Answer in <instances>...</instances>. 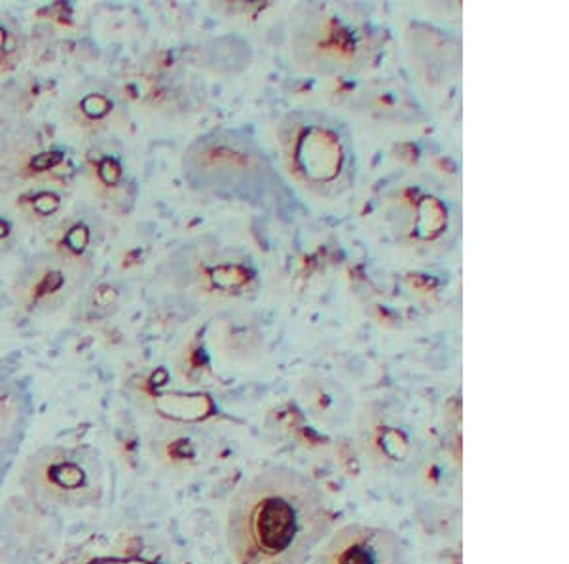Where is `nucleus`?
I'll use <instances>...</instances> for the list:
<instances>
[{
    "mask_svg": "<svg viewBox=\"0 0 569 564\" xmlns=\"http://www.w3.org/2000/svg\"><path fill=\"white\" fill-rule=\"evenodd\" d=\"M330 528L327 494L295 467L260 469L228 504L227 547L233 564H302Z\"/></svg>",
    "mask_w": 569,
    "mask_h": 564,
    "instance_id": "nucleus-1",
    "label": "nucleus"
},
{
    "mask_svg": "<svg viewBox=\"0 0 569 564\" xmlns=\"http://www.w3.org/2000/svg\"><path fill=\"white\" fill-rule=\"evenodd\" d=\"M107 483V467L96 451L66 443L37 448L18 474L21 494L53 512L101 506Z\"/></svg>",
    "mask_w": 569,
    "mask_h": 564,
    "instance_id": "nucleus-2",
    "label": "nucleus"
},
{
    "mask_svg": "<svg viewBox=\"0 0 569 564\" xmlns=\"http://www.w3.org/2000/svg\"><path fill=\"white\" fill-rule=\"evenodd\" d=\"M77 174L71 149L46 123L0 115V200L42 182L72 185Z\"/></svg>",
    "mask_w": 569,
    "mask_h": 564,
    "instance_id": "nucleus-3",
    "label": "nucleus"
},
{
    "mask_svg": "<svg viewBox=\"0 0 569 564\" xmlns=\"http://www.w3.org/2000/svg\"><path fill=\"white\" fill-rule=\"evenodd\" d=\"M90 276V273L42 247L18 268L10 286V297L23 316L48 318L71 305Z\"/></svg>",
    "mask_w": 569,
    "mask_h": 564,
    "instance_id": "nucleus-4",
    "label": "nucleus"
},
{
    "mask_svg": "<svg viewBox=\"0 0 569 564\" xmlns=\"http://www.w3.org/2000/svg\"><path fill=\"white\" fill-rule=\"evenodd\" d=\"M63 523L27 496L0 504V564H48L61 552Z\"/></svg>",
    "mask_w": 569,
    "mask_h": 564,
    "instance_id": "nucleus-5",
    "label": "nucleus"
},
{
    "mask_svg": "<svg viewBox=\"0 0 569 564\" xmlns=\"http://www.w3.org/2000/svg\"><path fill=\"white\" fill-rule=\"evenodd\" d=\"M310 564H408V550L388 526L350 523L330 532Z\"/></svg>",
    "mask_w": 569,
    "mask_h": 564,
    "instance_id": "nucleus-6",
    "label": "nucleus"
},
{
    "mask_svg": "<svg viewBox=\"0 0 569 564\" xmlns=\"http://www.w3.org/2000/svg\"><path fill=\"white\" fill-rule=\"evenodd\" d=\"M109 238V221L88 201L71 204L44 232V249L93 274L99 254Z\"/></svg>",
    "mask_w": 569,
    "mask_h": 564,
    "instance_id": "nucleus-7",
    "label": "nucleus"
},
{
    "mask_svg": "<svg viewBox=\"0 0 569 564\" xmlns=\"http://www.w3.org/2000/svg\"><path fill=\"white\" fill-rule=\"evenodd\" d=\"M63 120L74 133L93 141H107L128 120V105L117 86L101 78L78 85L63 103Z\"/></svg>",
    "mask_w": 569,
    "mask_h": 564,
    "instance_id": "nucleus-8",
    "label": "nucleus"
},
{
    "mask_svg": "<svg viewBox=\"0 0 569 564\" xmlns=\"http://www.w3.org/2000/svg\"><path fill=\"white\" fill-rule=\"evenodd\" d=\"M359 448L375 474L391 479H408L423 464L420 439L401 422H365L359 429Z\"/></svg>",
    "mask_w": 569,
    "mask_h": 564,
    "instance_id": "nucleus-9",
    "label": "nucleus"
},
{
    "mask_svg": "<svg viewBox=\"0 0 569 564\" xmlns=\"http://www.w3.org/2000/svg\"><path fill=\"white\" fill-rule=\"evenodd\" d=\"M33 418V397L16 378L0 376V487L12 472Z\"/></svg>",
    "mask_w": 569,
    "mask_h": 564,
    "instance_id": "nucleus-10",
    "label": "nucleus"
},
{
    "mask_svg": "<svg viewBox=\"0 0 569 564\" xmlns=\"http://www.w3.org/2000/svg\"><path fill=\"white\" fill-rule=\"evenodd\" d=\"M78 174L84 176L90 195L99 201V208L107 211L123 208L128 200V174L122 160L110 152V139L93 141L86 150Z\"/></svg>",
    "mask_w": 569,
    "mask_h": 564,
    "instance_id": "nucleus-11",
    "label": "nucleus"
},
{
    "mask_svg": "<svg viewBox=\"0 0 569 564\" xmlns=\"http://www.w3.org/2000/svg\"><path fill=\"white\" fill-rule=\"evenodd\" d=\"M59 564H158L147 557V545L133 534H91L63 552Z\"/></svg>",
    "mask_w": 569,
    "mask_h": 564,
    "instance_id": "nucleus-12",
    "label": "nucleus"
},
{
    "mask_svg": "<svg viewBox=\"0 0 569 564\" xmlns=\"http://www.w3.org/2000/svg\"><path fill=\"white\" fill-rule=\"evenodd\" d=\"M4 201L26 230H40L44 234L71 206V185L42 182Z\"/></svg>",
    "mask_w": 569,
    "mask_h": 564,
    "instance_id": "nucleus-13",
    "label": "nucleus"
},
{
    "mask_svg": "<svg viewBox=\"0 0 569 564\" xmlns=\"http://www.w3.org/2000/svg\"><path fill=\"white\" fill-rule=\"evenodd\" d=\"M29 52V34L16 16L0 12V78L20 69Z\"/></svg>",
    "mask_w": 569,
    "mask_h": 564,
    "instance_id": "nucleus-14",
    "label": "nucleus"
},
{
    "mask_svg": "<svg viewBox=\"0 0 569 564\" xmlns=\"http://www.w3.org/2000/svg\"><path fill=\"white\" fill-rule=\"evenodd\" d=\"M23 230L26 228L20 219L13 215L7 201L2 200L0 204V260L7 259L18 249Z\"/></svg>",
    "mask_w": 569,
    "mask_h": 564,
    "instance_id": "nucleus-15",
    "label": "nucleus"
}]
</instances>
